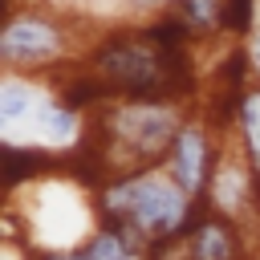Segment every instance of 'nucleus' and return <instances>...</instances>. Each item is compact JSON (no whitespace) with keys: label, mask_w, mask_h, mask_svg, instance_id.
I'll use <instances>...</instances> for the list:
<instances>
[{"label":"nucleus","mask_w":260,"mask_h":260,"mask_svg":"<svg viewBox=\"0 0 260 260\" xmlns=\"http://www.w3.org/2000/svg\"><path fill=\"white\" fill-rule=\"evenodd\" d=\"M203 199H191L171 175L167 167H142V171H122V175H110L93 187V211H98V223H110V228H130L138 232L154 260L183 244L187 232L195 228V219L203 215Z\"/></svg>","instance_id":"f03ea898"},{"label":"nucleus","mask_w":260,"mask_h":260,"mask_svg":"<svg viewBox=\"0 0 260 260\" xmlns=\"http://www.w3.org/2000/svg\"><path fill=\"white\" fill-rule=\"evenodd\" d=\"M175 12L187 20V28L195 32V41L228 37L223 32V0H179Z\"/></svg>","instance_id":"1a4fd4ad"},{"label":"nucleus","mask_w":260,"mask_h":260,"mask_svg":"<svg viewBox=\"0 0 260 260\" xmlns=\"http://www.w3.org/2000/svg\"><path fill=\"white\" fill-rule=\"evenodd\" d=\"M89 41L93 37H81L69 16L45 4H8L0 24V65L8 73L53 77L61 65H77Z\"/></svg>","instance_id":"20e7f679"},{"label":"nucleus","mask_w":260,"mask_h":260,"mask_svg":"<svg viewBox=\"0 0 260 260\" xmlns=\"http://www.w3.org/2000/svg\"><path fill=\"white\" fill-rule=\"evenodd\" d=\"M187 260H248V232L240 219L203 207L195 228L183 240Z\"/></svg>","instance_id":"423d86ee"},{"label":"nucleus","mask_w":260,"mask_h":260,"mask_svg":"<svg viewBox=\"0 0 260 260\" xmlns=\"http://www.w3.org/2000/svg\"><path fill=\"white\" fill-rule=\"evenodd\" d=\"M110 98L142 102H187L195 89L191 49L162 45L146 20H130L98 32L77 61Z\"/></svg>","instance_id":"f257e3e1"},{"label":"nucleus","mask_w":260,"mask_h":260,"mask_svg":"<svg viewBox=\"0 0 260 260\" xmlns=\"http://www.w3.org/2000/svg\"><path fill=\"white\" fill-rule=\"evenodd\" d=\"M45 77H28V73H8L0 77V126L12 130L24 118H37V110L45 106Z\"/></svg>","instance_id":"0eeeda50"},{"label":"nucleus","mask_w":260,"mask_h":260,"mask_svg":"<svg viewBox=\"0 0 260 260\" xmlns=\"http://www.w3.org/2000/svg\"><path fill=\"white\" fill-rule=\"evenodd\" d=\"M158 260H187V252H183V244H175V248H167Z\"/></svg>","instance_id":"ddd939ff"},{"label":"nucleus","mask_w":260,"mask_h":260,"mask_svg":"<svg viewBox=\"0 0 260 260\" xmlns=\"http://www.w3.org/2000/svg\"><path fill=\"white\" fill-rule=\"evenodd\" d=\"M219 134H228V130H223L207 110H191L187 122L179 126L167 158H162L167 175H171L191 199H203L207 187H211V175H215V162H219V150H223Z\"/></svg>","instance_id":"39448f33"},{"label":"nucleus","mask_w":260,"mask_h":260,"mask_svg":"<svg viewBox=\"0 0 260 260\" xmlns=\"http://www.w3.org/2000/svg\"><path fill=\"white\" fill-rule=\"evenodd\" d=\"M37 260H89V256H85V248L77 244V248H61V252H41Z\"/></svg>","instance_id":"f8f14e48"},{"label":"nucleus","mask_w":260,"mask_h":260,"mask_svg":"<svg viewBox=\"0 0 260 260\" xmlns=\"http://www.w3.org/2000/svg\"><path fill=\"white\" fill-rule=\"evenodd\" d=\"M236 142H240V150H244V158H248V167H252V175H256V183H260V81H256V77L248 81V89H244V98H240Z\"/></svg>","instance_id":"6e6552de"},{"label":"nucleus","mask_w":260,"mask_h":260,"mask_svg":"<svg viewBox=\"0 0 260 260\" xmlns=\"http://www.w3.org/2000/svg\"><path fill=\"white\" fill-rule=\"evenodd\" d=\"M130 12H138V20H150V16H158V12H167V8H175L179 0H122Z\"/></svg>","instance_id":"9d476101"},{"label":"nucleus","mask_w":260,"mask_h":260,"mask_svg":"<svg viewBox=\"0 0 260 260\" xmlns=\"http://www.w3.org/2000/svg\"><path fill=\"white\" fill-rule=\"evenodd\" d=\"M187 102H142V98H106L89 114L81 146H93L102 179L142 167H162L179 126L187 122Z\"/></svg>","instance_id":"7ed1b4c3"},{"label":"nucleus","mask_w":260,"mask_h":260,"mask_svg":"<svg viewBox=\"0 0 260 260\" xmlns=\"http://www.w3.org/2000/svg\"><path fill=\"white\" fill-rule=\"evenodd\" d=\"M244 53H248V65H252V77L260 81V24L248 32V41H244Z\"/></svg>","instance_id":"9b49d317"}]
</instances>
